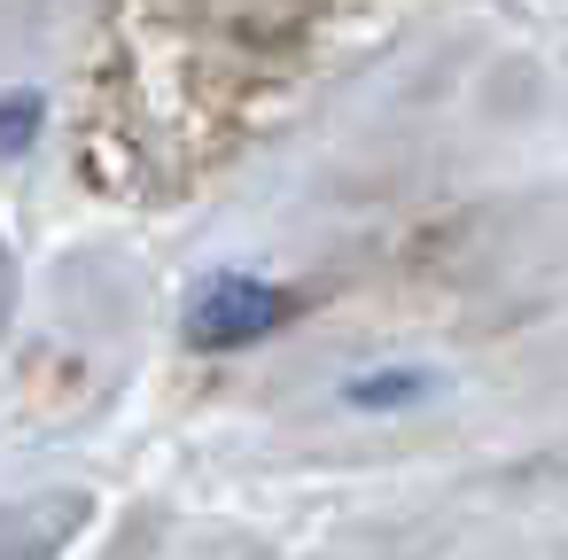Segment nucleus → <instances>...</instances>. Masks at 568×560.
I'll list each match as a JSON object with an SVG mask.
<instances>
[{
    "label": "nucleus",
    "instance_id": "f257e3e1",
    "mask_svg": "<svg viewBox=\"0 0 568 560\" xmlns=\"http://www.w3.org/2000/svg\"><path fill=\"white\" fill-rule=\"evenodd\" d=\"M288 312H296V296H288V288L226 273V281H211V288L187 304V343H195V350H234V343L273 335Z\"/></svg>",
    "mask_w": 568,
    "mask_h": 560
},
{
    "label": "nucleus",
    "instance_id": "f03ea898",
    "mask_svg": "<svg viewBox=\"0 0 568 560\" xmlns=\"http://www.w3.org/2000/svg\"><path fill=\"white\" fill-rule=\"evenodd\" d=\"M40 133V94H0V156H17Z\"/></svg>",
    "mask_w": 568,
    "mask_h": 560
},
{
    "label": "nucleus",
    "instance_id": "7ed1b4c3",
    "mask_svg": "<svg viewBox=\"0 0 568 560\" xmlns=\"http://www.w3.org/2000/svg\"><path fill=\"white\" fill-rule=\"evenodd\" d=\"M428 389V374H366V381H351V405H413Z\"/></svg>",
    "mask_w": 568,
    "mask_h": 560
}]
</instances>
